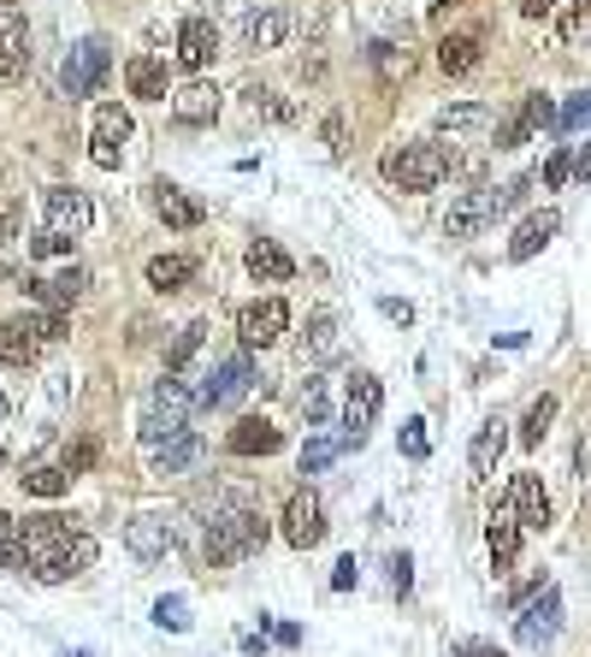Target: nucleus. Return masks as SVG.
<instances>
[{
	"instance_id": "nucleus-1",
	"label": "nucleus",
	"mask_w": 591,
	"mask_h": 657,
	"mask_svg": "<svg viewBox=\"0 0 591 657\" xmlns=\"http://www.w3.org/2000/svg\"><path fill=\"white\" fill-rule=\"evenodd\" d=\"M267 515H260L249 497H237V492H225V497H214V510H207V563L214 568H231V563H242V557H255L260 545H267Z\"/></svg>"
},
{
	"instance_id": "nucleus-2",
	"label": "nucleus",
	"mask_w": 591,
	"mask_h": 657,
	"mask_svg": "<svg viewBox=\"0 0 591 657\" xmlns=\"http://www.w3.org/2000/svg\"><path fill=\"white\" fill-rule=\"evenodd\" d=\"M201 409V391L184 386V373H166L160 386H154L143 397V414H136V432H143V444L154 451V444L178 439V432H189V414Z\"/></svg>"
},
{
	"instance_id": "nucleus-3",
	"label": "nucleus",
	"mask_w": 591,
	"mask_h": 657,
	"mask_svg": "<svg viewBox=\"0 0 591 657\" xmlns=\"http://www.w3.org/2000/svg\"><path fill=\"white\" fill-rule=\"evenodd\" d=\"M532 189V178H515V184H485V189H467V196L449 207V219H444V232L449 237H479L485 226H491L497 214H509V207L520 202Z\"/></svg>"
},
{
	"instance_id": "nucleus-4",
	"label": "nucleus",
	"mask_w": 591,
	"mask_h": 657,
	"mask_svg": "<svg viewBox=\"0 0 591 657\" xmlns=\"http://www.w3.org/2000/svg\"><path fill=\"white\" fill-rule=\"evenodd\" d=\"M379 172H385V184L391 189H408V196H426V189H438L444 184V148L438 143H403V148H391L385 161H379Z\"/></svg>"
},
{
	"instance_id": "nucleus-5",
	"label": "nucleus",
	"mask_w": 591,
	"mask_h": 657,
	"mask_svg": "<svg viewBox=\"0 0 591 657\" xmlns=\"http://www.w3.org/2000/svg\"><path fill=\"white\" fill-rule=\"evenodd\" d=\"M379 409H385V386H379L373 373H355L350 397H343V451H361V444H367Z\"/></svg>"
},
{
	"instance_id": "nucleus-6",
	"label": "nucleus",
	"mask_w": 591,
	"mask_h": 657,
	"mask_svg": "<svg viewBox=\"0 0 591 657\" xmlns=\"http://www.w3.org/2000/svg\"><path fill=\"white\" fill-rule=\"evenodd\" d=\"M255 356L249 350H237V356H225L214 373H207V386H201V409H231L237 397H249L255 391Z\"/></svg>"
},
{
	"instance_id": "nucleus-7",
	"label": "nucleus",
	"mask_w": 591,
	"mask_h": 657,
	"mask_svg": "<svg viewBox=\"0 0 591 657\" xmlns=\"http://www.w3.org/2000/svg\"><path fill=\"white\" fill-rule=\"evenodd\" d=\"M556 628H562V593H556V586H538V598L520 604L515 639H520L527 651H545L550 639H556Z\"/></svg>"
},
{
	"instance_id": "nucleus-8",
	"label": "nucleus",
	"mask_w": 591,
	"mask_h": 657,
	"mask_svg": "<svg viewBox=\"0 0 591 657\" xmlns=\"http://www.w3.org/2000/svg\"><path fill=\"white\" fill-rule=\"evenodd\" d=\"M107 65H113V54H107V42H101V37L77 42L72 54H65V65H60L65 95H95L101 83H107Z\"/></svg>"
},
{
	"instance_id": "nucleus-9",
	"label": "nucleus",
	"mask_w": 591,
	"mask_h": 657,
	"mask_svg": "<svg viewBox=\"0 0 591 657\" xmlns=\"http://www.w3.org/2000/svg\"><path fill=\"white\" fill-rule=\"evenodd\" d=\"M131 113L118 107V101H101L95 107V136H90V161L101 166V172H113L118 161H125V143H131Z\"/></svg>"
},
{
	"instance_id": "nucleus-10",
	"label": "nucleus",
	"mask_w": 591,
	"mask_h": 657,
	"mask_svg": "<svg viewBox=\"0 0 591 657\" xmlns=\"http://www.w3.org/2000/svg\"><path fill=\"white\" fill-rule=\"evenodd\" d=\"M284 326H290L284 297H260L237 315V338H242V350H267V343L284 338Z\"/></svg>"
},
{
	"instance_id": "nucleus-11",
	"label": "nucleus",
	"mask_w": 591,
	"mask_h": 657,
	"mask_svg": "<svg viewBox=\"0 0 591 657\" xmlns=\"http://www.w3.org/2000/svg\"><path fill=\"white\" fill-rule=\"evenodd\" d=\"M278 533L296 545V551H314L320 540H325V504L314 492H290V504H284V522H278Z\"/></svg>"
},
{
	"instance_id": "nucleus-12",
	"label": "nucleus",
	"mask_w": 591,
	"mask_h": 657,
	"mask_svg": "<svg viewBox=\"0 0 591 657\" xmlns=\"http://www.w3.org/2000/svg\"><path fill=\"white\" fill-rule=\"evenodd\" d=\"M19 533H24L30 568H37L42 557H54V551H65V545H72L83 527H72V522H65V515H24V522H19Z\"/></svg>"
},
{
	"instance_id": "nucleus-13",
	"label": "nucleus",
	"mask_w": 591,
	"mask_h": 657,
	"mask_svg": "<svg viewBox=\"0 0 591 657\" xmlns=\"http://www.w3.org/2000/svg\"><path fill=\"white\" fill-rule=\"evenodd\" d=\"M95 557H101V545H95V533H77L65 551H54V557H42L30 575L37 581H48V586H60V581H77L83 568H95Z\"/></svg>"
},
{
	"instance_id": "nucleus-14",
	"label": "nucleus",
	"mask_w": 591,
	"mask_h": 657,
	"mask_svg": "<svg viewBox=\"0 0 591 657\" xmlns=\"http://www.w3.org/2000/svg\"><path fill=\"white\" fill-rule=\"evenodd\" d=\"M42 207H48V226H54V232H72V237H83V232H90V219H95L90 196H83V189H72V184H54V189L42 196Z\"/></svg>"
},
{
	"instance_id": "nucleus-15",
	"label": "nucleus",
	"mask_w": 591,
	"mask_h": 657,
	"mask_svg": "<svg viewBox=\"0 0 591 657\" xmlns=\"http://www.w3.org/2000/svg\"><path fill=\"white\" fill-rule=\"evenodd\" d=\"M148 202H154V214H160L172 232H196L201 219H207V207H201L196 196H189V189L166 184V178H160V184H148Z\"/></svg>"
},
{
	"instance_id": "nucleus-16",
	"label": "nucleus",
	"mask_w": 591,
	"mask_h": 657,
	"mask_svg": "<svg viewBox=\"0 0 591 657\" xmlns=\"http://www.w3.org/2000/svg\"><path fill=\"white\" fill-rule=\"evenodd\" d=\"M24 65H30V30H24V19L12 7H0V90L19 83Z\"/></svg>"
},
{
	"instance_id": "nucleus-17",
	"label": "nucleus",
	"mask_w": 591,
	"mask_h": 657,
	"mask_svg": "<svg viewBox=\"0 0 591 657\" xmlns=\"http://www.w3.org/2000/svg\"><path fill=\"white\" fill-rule=\"evenodd\" d=\"M172 119H178L184 131H201V125H214V119H219V90H214L207 78L184 83V90H172Z\"/></svg>"
},
{
	"instance_id": "nucleus-18",
	"label": "nucleus",
	"mask_w": 591,
	"mask_h": 657,
	"mask_svg": "<svg viewBox=\"0 0 591 657\" xmlns=\"http://www.w3.org/2000/svg\"><path fill=\"white\" fill-rule=\"evenodd\" d=\"M219 54V24L214 19H184L178 24V65L184 72H207Z\"/></svg>"
},
{
	"instance_id": "nucleus-19",
	"label": "nucleus",
	"mask_w": 591,
	"mask_h": 657,
	"mask_svg": "<svg viewBox=\"0 0 591 657\" xmlns=\"http://www.w3.org/2000/svg\"><path fill=\"white\" fill-rule=\"evenodd\" d=\"M125 545H131V557H166L172 545H178V527H172V515H136V522L125 527Z\"/></svg>"
},
{
	"instance_id": "nucleus-20",
	"label": "nucleus",
	"mask_w": 591,
	"mask_h": 657,
	"mask_svg": "<svg viewBox=\"0 0 591 657\" xmlns=\"http://www.w3.org/2000/svg\"><path fill=\"white\" fill-rule=\"evenodd\" d=\"M278 444H284V432H278L267 414H242V421L225 432V451L231 456H272Z\"/></svg>"
},
{
	"instance_id": "nucleus-21",
	"label": "nucleus",
	"mask_w": 591,
	"mask_h": 657,
	"mask_svg": "<svg viewBox=\"0 0 591 657\" xmlns=\"http://www.w3.org/2000/svg\"><path fill=\"white\" fill-rule=\"evenodd\" d=\"M509 510L520 515V527H527V533H545L550 527V492H545V480H538V474H515Z\"/></svg>"
},
{
	"instance_id": "nucleus-22",
	"label": "nucleus",
	"mask_w": 591,
	"mask_h": 657,
	"mask_svg": "<svg viewBox=\"0 0 591 657\" xmlns=\"http://www.w3.org/2000/svg\"><path fill=\"white\" fill-rule=\"evenodd\" d=\"M550 119H556V107H550V101H545V95H527V101H520V107H515V113L497 125V148H520V143H527V136H532L538 125H550Z\"/></svg>"
},
{
	"instance_id": "nucleus-23",
	"label": "nucleus",
	"mask_w": 591,
	"mask_h": 657,
	"mask_svg": "<svg viewBox=\"0 0 591 657\" xmlns=\"http://www.w3.org/2000/svg\"><path fill=\"white\" fill-rule=\"evenodd\" d=\"M125 83H131L136 101H166L172 95V72H166V60H154V54H131L125 60Z\"/></svg>"
},
{
	"instance_id": "nucleus-24",
	"label": "nucleus",
	"mask_w": 591,
	"mask_h": 657,
	"mask_svg": "<svg viewBox=\"0 0 591 657\" xmlns=\"http://www.w3.org/2000/svg\"><path fill=\"white\" fill-rule=\"evenodd\" d=\"M556 226H562V219H556V207H538V214H527V219L515 226V237H509V261H532V255L556 237Z\"/></svg>"
},
{
	"instance_id": "nucleus-25",
	"label": "nucleus",
	"mask_w": 591,
	"mask_h": 657,
	"mask_svg": "<svg viewBox=\"0 0 591 657\" xmlns=\"http://www.w3.org/2000/svg\"><path fill=\"white\" fill-rule=\"evenodd\" d=\"M83 285H90V273H83V267H65V273H54V279H24V290L42 308H72L83 297Z\"/></svg>"
},
{
	"instance_id": "nucleus-26",
	"label": "nucleus",
	"mask_w": 591,
	"mask_h": 657,
	"mask_svg": "<svg viewBox=\"0 0 591 657\" xmlns=\"http://www.w3.org/2000/svg\"><path fill=\"white\" fill-rule=\"evenodd\" d=\"M485 545H491V568H497V575H509L515 557H520V515H515V510L491 515V527H485Z\"/></svg>"
},
{
	"instance_id": "nucleus-27",
	"label": "nucleus",
	"mask_w": 591,
	"mask_h": 657,
	"mask_svg": "<svg viewBox=\"0 0 591 657\" xmlns=\"http://www.w3.org/2000/svg\"><path fill=\"white\" fill-rule=\"evenodd\" d=\"M42 356V332L37 320H0V361H19V368H30V361Z\"/></svg>"
},
{
	"instance_id": "nucleus-28",
	"label": "nucleus",
	"mask_w": 591,
	"mask_h": 657,
	"mask_svg": "<svg viewBox=\"0 0 591 657\" xmlns=\"http://www.w3.org/2000/svg\"><path fill=\"white\" fill-rule=\"evenodd\" d=\"M502 444H509V432H502V421L491 414V421L474 432V444H467V469H474V480H491V474H497Z\"/></svg>"
},
{
	"instance_id": "nucleus-29",
	"label": "nucleus",
	"mask_w": 591,
	"mask_h": 657,
	"mask_svg": "<svg viewBox=\"0 0 591 657\" xmlns=\"http://www.w3.org/2000/svg\"><path fill=\"white\" fill-rule=\"evenodd\" d=\"M242 261H249V273L260 285H284V279H296V261L284 249L272 244V237H260V244H249V255H242Z\"/></svg>"
},
{
	"instance_id": "nucleus-30",
	"label": "nucleus",
	"mask_w": 591,
	"mask_h": 657,
	"mask_svg": "<svg viewBox=\"0 0 591 657\" xmlns=\"http://www.w3.org/2000/svg\"><path fill=\"white\" fill-rule=\"evenodd\" d=\"M338 356V315L332 308H314V315H308V332H302V361H332Z\"/></svg>"
},
{
	"instance_id": "nucleus-31",
	"label": "nucleus",
	"mask_w": 591,
	"mask_h": 657,
	"mask_svg": "<svg viewBox=\"0 0 591 657\" xmlns=\"http://www.w3.org/2000/svg\"><path fill=\"white\" fill-rule=\"evenodd\" d=\"M207 444L196 439V432H178V439H166V444H154V474H189L201 462Z\"/></svg>"
},
{
	"instance_id": "nucleus-32",
	"label": "nucleus",
	"mask_w": 591,
	"mask_h": 657,
	"mask_svg": "<svg viewBox=\"0 0 591 657\" xmlns=\"http://www.w3.org/2000/svg\"><path fill=\"white\" fill-rule=\"evenodd\" d=\"M290 37V19L278 7H260L255 19H242V48H255V54H267V48H278Z\"/></svg>"
},
{
	"instance_id": "nucleus-33",
	"label": "nucleus",
	"mask_w": 591,
	"mask_h": 657,
	"mask_svg": "<svg viewBox=\"0 0 591 657\" xmlns=\"http://www.w3.org/2000/svg\"><path fill=\"white\" fill-rule=\"evenodd\" d=\"M189 279H196V261H189V255H154V261H148V285L160 290V297L189 290Z\"/></svg>"
},
{
	"instance_id": "nucleus-34",
	"label": "nucleus",
	"mask_w": 591,
	"mask_h": 657,
	"mask_svg": "<svg viewBox=\"0 0 591 657\" xmlns=\"http://www.w3.org/2000/svg\"><path fill=\"white\" fill-rule=\"evenodd\" d=\"M485 125H491V107H485V101H462V107H444V113H438V131H444V136L485 131Z\"/></svg>"
},
{
	"instance_id": "nucleus-35",
	"label": "nucleus",
	"mask_w": 591,
	"mask_h": 657,
	"mask_svg": "<svg viewBox=\"0 0 591 657\" xmlns=\"http://www.w3.org/2000/svg\"><path fill=\"white\" fill-rule=\"evenodd\" d=\"M24 492L30 497H60L65 486H72V469H54V462H37V469H24Z\"/></svg>"
},
{
	"instance_id": "nucleus-36",
	"label": "nucleus",
	"mask_w": 591,
	"mask_h": 657,
	"mask_svg": "<svg viewBox=\"0 0 591 657\" xmlns=\"http://www.w3.org/2000/svg\"><path fill=\"white\" fill-rule=\"evenodd\" d=\"M207 343V320H189L178 338H172V350H166V373H184L189 368V356H196Z\"/></svg>"
},
{
	"instance_id": "nucleus-37",
	"label": "nucleus",
	"mask_w": 591,
	"mask_h": 657,
	"mask_svg": "<svg viewBox=\"0 0 591 657\" xmlns=\"http://www.w3.org/2000/svg\"><path fill=\"white\" fill-rule=\"evenodd\" d=\"M556 37L562 42H591V0H568L556 12Z\"/></svg>"
},
{
	"instance_id": "nucleus-38",
	"label": "nucleus",
	"mask_w": 591,
	"mask_h": 657,
	"mask_svg": "<svg viewBox=\"0 0 591 657\" xmlns=\"http://www.w3.org/2000/svg\"><path fill=\"white\" fill-rule=\"evenodd\" d=\"M474 60H479V37H444V42H438V65H444L449 78L467 72Z\"/></svg>"
},
{
	"instance_id": "nucleus-39",
	"label": "nucleus",
	"mask_w": 591,
	"mask_h": 657,
	"mask_svg": "<svg viewBox=\"0 0 591 657\" xmlns=\"http://www.w3.org/2000/svg\"><path fill=\"white\" fill-rule=\"evenodd\" d=\"M325 414H332V379H308V391H302V421H308V427H325Z\"/></svg>"
},
{
	"instance_id": "nucleus-40",
	"label": "nucleus",
	"mask_w": 591,
	"mask_h": 657,
	"mask_svg": "<svg viewBox=\"0 0 591 657\" xmlns=\"http://www.w3.org/2000/svg\"><path fill=\"white\" fill-rule=\"evenodd\" d=\"M550 421H556V397H538V403L527 409V421H520V444H538L550 432Z\"/></svg>"
},
{
	"instance_id": "nucleus-41",
	"label": "nucleus",
	"mask_w": 591,
	"mask_h": 657,
	"mask_svg": "<svg viewBox=\"0 0 591 657\" xmlns=\"http://www.w3.org/2000/svg\"><path fill=\"white\" fill-rule=\"evenodd\" d=\"M338 456H343V439H308V444H302V474L332 469Z\"/></svg>"
},
{
	"instance_id": "nucleus-42",
	"label": "nucleus",
	"mask_w": 591,
	"mask_h": 657,
	"mask_svg": "<svg viewBox=\"0 0 591 657\" xmlns=\"http://www.w3.org/2000/svg\"><path fill=\"white\" fill-rule=\"evenodd\" d=\"M77 249V237L72 232H54V226H48L42 237H30V255H37V261H48V255H72Z\"/></svg>"
},
{
	"instance_id": "nucleus-43",
	"label": "nucleus",
	"mask_w": 591,
	"mask_h": 657,
	"mask_svg": "<svg viewBox=\"0 0 591 657\" xmlns=\"http://www.w3.org/2000/svg\"><path fill=\"white\" fill-rule=\"evenodd\" d=\"M0 568H7V575H24V568H30V551H24V533L19 527L0 540Z\"/></svg>"
},
{
	"instance_id": "nucleus-44",
	"label": "nucleus",
	"mask_w": 591,
	"mask_h": 657,
	"mask_svg": "<svg viewBox=\"0 0 591 657\" xmlns=\"http://www.w3.org/2000/svg\"><path fill=\"white\" fill-rule=\"evenodd\" d=\"M154 622H160V628H172V634H184V628H189V604H184V598H160V604H154Z\"/></svg>"
},
{
	"instance_id": "nucleus-45",
	"label": "nucleus",
	"mask_w": 591,
	"mask_h": 657,
	"mask_svg": "<svg viewBox=\"0 0 591 657\" xmlns=\"http://www.w3.org/2000/svg\"><path fill=\"white\" fill-rule=\"evenodd\" d=\"M556 125H562V131H585V125H591V90H585V95H573L568 107L556 113Z\"/></svg>"
},
{
	"instance_id": "nucleus-46",
	"label": "nucleus",
	"mask_w": 591,
	"mask_h": 657,
	"mask_svg": "<svg viewBox=\"0 0 591 657\" xmlns=\"http://www.w3.org/2000/svg\"><path fill=\"white\" fill-rule=\"evenodd\" d=\"M568 178H573V154H568V148H556L550 161H545V189H562Z\"/></svg>"
},
{
	"instance_id": "nucleus-47",
	"label": "nucleus",
	"mask_w": 591,
	"mask_h": 657,
	"mask_svg": "<svg viewBox=\"0 0 591 657\" xmlns=\"http://www.w3.org/2000/svg\"><path fill=\"white\" fill-rule=\"evenodd\" d=\"M432 451V439H426V421H408L403 427V456H414V462H421Z\"/></svg>"
},
{
	"instance_id": "nucleus-48",
	"label": "nucleus",
	"mask_w": 591,
	"mask_h": 657,
	"mask_svg": "<svg viewBox=\"0 0 591 657\" xmlns=\"http://www.w3.org/2000/svg\"><path fill=\"white\" fill-rule=\"evenodd\" d=\"M255 12H260V0H219V19H255Z\"/></svg>"
},
{
	"instance_id": "nucleus-49",
	"label": "nucleus",
	"mask_w": 591,
	"mask_h": 657,
	"mask_svg": "<svg viewBox=\"0 0 591 657\" xmlns=\"http://www.w3.org/2000/svg\"><path fill=\"white\" fill-rule=\"evenodd\" d=\"M361 581V568H355V557H343L338 563V575H332V586H338V593H350V586Z\"/></svg>"
},
{
	"instance_id": "nucleus-50",
	"label": "nucleus",
	"mask_w": 591,
	"mask_h": 657,
	"mask_svg": "<svg viewBox=\"0 0 591 657\" xmlns=\"http://www.w3.org/2000/svg\"><path fill=\"white\" fill-rule=\"evenodd\" d=\"M456 657H502V651L485 646V639H456Z\"/></svg>"
},
{
	"instance_id": "nucleus-51",
	"label": "nucleus",
	"mask_w": 591,
	"mask_h": 657,
	"mask_svg": "<svg viewBox=\"0 0 591 657\" xmlns=\"http://www.w3.org/2000/svg\"><path fill=\"white\" fill-rule=\"evenodd\" d=\"M408 568H414L408 557H391V586H396V593H408V581H414Z\"/></svg>"
},
{
	"instance_id": "nucleus-52",
	"label": "nucleus",
	"mask_w": 591,
	"mask_h": 657,
	"mask_svg": "<svg viewBox=\"0 0 591 657\" xmlns=\"http://www.w3.org/2000/svg\"><path fill=\"white\" fill-rule=\"evenodd\" d=\"M379 308H385V320H396V326H408V320H414V308H408V302H396V297H385Z\"/></svg>"
},
{
	"instance_id": "nucleus-53",
	"label": "nucleus",
	"mask_w": 591,
	"mask_h": 657,
	"mask_svg": "<svg viewBox=\"0 0 591 657\" xmlns=\"http://www.w3.org/2000/svg\"><path fill=\"white\" fill-rule=\"evenodd\" d=\"M90 462H95V444H90V439H83V444H77V451H72V456H65V469H72V474H77V469H90Z\"/></svg>"
},
{
	"instance_id": "nucleus-54",
	"label": "nucleus",
	"mask_w": 591,
	"mask_h": 657,
	"mask_svg": "<svg viewBox=\"0 0 591 657\" xmlns=\"http://www.w3.org/2000/svg\"><path fill=\"white\" fill-rule=\"evenodd\" d=\"M12 237H19V214H12V207H0V249H7Z\"/></svg>"
},
{
	"instance_id": "nucleus-55",
	"label": "nucleus",
	"mask_w": 591,
	"mask_h": 657,
	"mask_svg": "<svg viewBox=\"0 0 591 657\" xmlns=\"http://www.w3.org/2000/svg\"><path fill=\"white\" fill-rule=\"evenodd\" d=\"M520 12H527V19H550L556 0H520Z\"/></svg>"
},
{
	"instance_id": "nucleus-56",
	"label": "nucleus",
	"mask_w": 591,
	"mask_h": 657,
	"mask_svg": "<svg viewBox=\"0 0 591 657\" xmlns=\"http://www.w3.org/2000/svg\"><path fill=\"white\" fill-rule=\"evenodd\" d=\"M573 172H580V178H591V143H585L580 154H573Z\"/></svg>"
},
{
	"instance_id": "nucleus-57",
	"label": "nucleus",
	"mask_w": 591,
	"mask_h": 657,
	"mask_svg": "<svg viewBox=\"0 0 591 657\" xmlns=\"http://www.w3.org/2000/svg\"><path fill=\"white\" fill-rule=\"evenodd\" d=\"M12 527H19V522H12V515H7V510H0V540H7V533H12Z\"/></svg>"
},
{
	"instance_id": "nucleus-58",
	"label": "nucleus",
	"mask_w": 591,
	"mask_h": 657,
	"mask_svg": "<svg viewBox=\"0 0 591 657\" xmlns=\"http://www.w3.org/2000/svg\"><path fill=\"white\" fill-rule=\"evenodd\" d=\"M0 7H19V0H0Z\"/></svg>"
},
{
	"instance_id": "nucleus-59",
	"label": "nucleus",
	"mask_w": 591,
	"mask_h": 657,
	"mask_svg": "<svg viewBox=\"0 0 591 657\" xmlns=\"http://www.w3.org/2000/svg\"><path fill=\"white\" fill-rule=\"evenodd\" d=\"M0 414H7V397H0Z\"/></svg>"
},
{
	"instance_id": "nucleus-60",
	"label": "nucleus",
	"mask_w": 591,
	"mask_h": 657,
	"mask_svg": "<svg viewBox=\"0 0 591 657\" xmlns=\"http://www.w3.org/2000/svg\"><path fill=\"white\" fill-rule=\"evenodd\" d=\"M72 657H90V651H72Z\"/></svg>"
}]
</instances>
